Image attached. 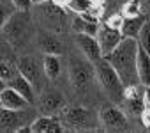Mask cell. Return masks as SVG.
<instances>
[{
  "label": "cell",
  "mask_w": 150,
  "mask_h": 133,
  "mask_svg": "<svg viewBox=\"0 0 150 133\" xmlns=\"http://www.w3.org/2000/svg\"><path fill=\"white\" fill-rule=\"evenodd\" d=\"M92 6H94V0H71L67 9H71L76 14H85V13H90Z\"/></svg>",
  "instance_id": "7402d4cb"
},
{
  "label": "cell",
  "mask_w": 150,
  "mask_h": 133,
  "mask_svg": "<svg viewBox=\"0 0 150 133\" xmlns=\"http://www.w3.org/2000/svg\"><path fill=\"white\" fill-rule=\"evenodd\" d=\"M18 68H20V73H21L25 78H28V80L32 82V85L35 87V92H42L46 82L50 80V78L46 77V73H44L42 60L39 62V60H37L35 57H32V55H23V57H20V60H18Z\"/></svg>",
  "instance_id": "5b68a950"
},
{
  "label": "cell",
  "mask_w": 150,
  "mask_h": 133,
  "mask_svg": "<svg viewBox=\"0 0 150 133\" xmlns=\"http://www.w3.org/2000/svg\"><path fill=\"white\" fill-rule=\"evenodd\" d=\"M124 20H125V16H124L122 13H115V14H111L104 23H108V25H110V27H113V29H120V30H122Z\"/></svg>",
  "instance_id": "d4e9b609"
},
{
  "label": "cell",
  "mask_w": 150,
  "mask_h": 133,
  "mask_svg": "<svg viewBox=\"0 0 150 133\" xmlns=\"http://www.w3.org/2000/svg\"><path fill=\"white\" fill-rule=\"evenodd\" d=\"M138 77L143 85L150 87V53L143 46L138 51Z\"/></svg>",
  "instance_id": "ac0fdd59"
},
{
  "label": "cell",
  "mask_w": 150,
  "mask_h": 133,
  "mask_svg": "<svg viewBox=\"0 0 150 133\" xmlns=\"http://www.w3.org/2000/svg\"><path fill=\"white\" fill-rule=\"evenodd\" d=\"M34 2V6H39V4H42V2H48V0H32Z\"/></svg>",
  "instance_id": "f1b7e54d"
},
{
  "label": "cell",
  "mask_w": 150,
  "mask_h": 133,
  "mask_svg": "<svg viewBox=\"0 0 150 133\" xmlns=\"http://www.w3.org/2000/svg\"><path fill=\"white\" fill-rule=\"evenodd\" d=\"M13 2L16 4V7H18L20 11H28V9L34 6L32 0H13Z\"/></svg>",
  "instance_id": "484cf974"
},
{
  "label": "cell",
  "mask_w": 150,
  "mask_h": 133,
  "mask_svg": "<svg viewBox=\"0 0 150 133\" xmlns=\"http://www.w3.org/2000/svg\"><path fill=\"white\" fill-rule=\"evenodd\" d=\"M62 119L55 117L53 114H42L41 117L34 119L32 122V131L34 133H57L62 131Z\"/></svg>",
  "instance_id": "5bb4252c"
},
{
  "label": "cell",
  "mask_w": 150,
  "mask_h": 133,
  "mask_svg": "<svg viewBox=\"0 0 150 133\" xmlns=\"http://www.w3.org/2000/svg\"><path fill=\"white\" fill-rule=\"evenodd\" d=\"M125 18H132V16H139V14H145L143 11V0H127L124 4L122 11H120Z\"/></svg>",
  "instance_id": "44dd1931"
},
{
  "label": "cell",
  "mask_w": 150,
  "mask_h": 133,
  "mask_svg": "<svg viewBox=\"0 0 150 133\" xmlns=\"http://www.w3.org/2000/svg\"><path fill=\"white\" fill-rule=\"evenodd\" d=\"M72 27H74V32H80V34H90V36H97L99 34V21H92V20H87L85 16L78 14L72 21Z\"/></svg>",
  "instance_id": "d6986e66"
},
{
  "label": "cell",
  "mask_w": 150,
  "mask_h": 133,
  "mask_svg": "<svg viewBox=\"0 0 150 133\" xmlns=\"http://www.w3.org/2000/svg\"><path fill=\"white\" fill-rule=\"evenodd\" d=\"M6 85H11L13 89H16L21 96H25V98L30 101V105H34V103H35V94H37V92H35V87H34V85H32V82H30L28 78H25L21 73H20V75H16L13 80H9Z\"/></svg>",
  "instance_id": "9a60e30c"
},
{
  "label": "cell",
  "mask_w": 150,
  "mask_h": 133,
  "mask_svg": "<svg viewBox=\"0 0 150 133\" xmlns=\"http://www.w3.org/2000/svg\"><path fill=\"white\" fill-rule=\"evenodd\" d=\"M64 121L69 128L87 129L92 126V112L85 107H67L64 108Z\"/></svg>",
  "instance_id": "30bf717a"
},
{
  "label": "cell",
  "mask_w": 150,
  "mask_h": 133,
  "mask_svg": "<svg viewBox=\"0 0 150 133\" xmlns=\"http://www.w3.org/2000/svg\"><path fill=\"white\" fill-rule=\"evenodd\" d=\"M2 37L14 48L28 44L34 37V21L28 11H16L7 21L2 23Z\"/></svg>",
  "instance_id": "7a4b0ae2"
},
{
  "label": "cell",
  "mask_w": 150,
  "mask_h": 133,
  "mask_svg": "<svg viewBox=\"0 0 150 133\" xmlns=\"http://www.w3.org/2000/svg\"><path fill=\"white\" fill-rule=\"evenodd\" d=\"M74 41H76L80 51L90 60V62H97L99 59H103V50H101V44H99V39L97 36H90V34H76L74 36Z\"/></svg>",
  "instance_id": "8fae6325"
},
{
  "label": "cell",
  "mask_w": 150,
  "mask_h": 133,
  "mask_svg": "<svg viewBox=\"0 0 150 133\" xmlns=\"http://www.w3.org/2000/svg\"><path fill=\"white\" fill-rule=\"evenodd\" d=\"M94 77H96L94 62H90L85 55L83 57H76V55L71 57V60H69V78H71V84H72L74 91L83 92L92 84Z\"/></svg>",
  "instance_id": "277c9868"
},
{
  "label": "cell",
  "mask_w": 150,
  "mask_h": 133,
  "mask_svg": "<svg viewBox=\"0 0 150 133\" xmlns=\"http://www.w3.org/2000/svg\"><path fill=\"white\" fill-rule=\"evenodd\" d=\"M39 18L44 23V29L58 32L64 27L65 13H64V7H60V6L53 4L51 0H48V2L39 4Z\"/></svg>",
  "instance_id": "ba28073f"
},
{
  "label": "cell",
  "mask_w": 150,
  "mask_h": 133,
  "mask_svg": "<svg viewBox=\"0 0 150 133\" xmlns=\"http://www.w3.org/2000/svg\"><path fill=\"white\" fill-rule=\"evenodd\" d=\"M97 39H99V44H101V50H103V55H110L124 39V34L120 29H113L110 27L108 23H103L101 29H99V34H97Z\"/></svg>",
  "instance_id": "7c38bea8"
},
{
  "label": "cell",
  "mask_w": 150,
  "mask_h": 133,
  "mask_svg": "<svg viewBox=\"0 0 150 133\" xmlns=\"http://www.w3.org/2000/svg\"><path fill=\"white\" fill-rule=\"evenodd\" d=\"M35 44L42 53L62 55V51H64V43H62L60 36L50 29H41L35 32Z\"/></svg>",
  "instance_id": "9c48e42d"
},
{
  "label": "cell",
  "mask_w": 150,
  "mask_h": 133,
  "mask_svg": "<svg viewBox=\"0 0 150 133\" xmlns=\"http://www.w3.org/2000/svg\"><path fill=\"white\" fill-rule=\"evenodd\" d=\"M34 112L21 108V110H9V108H2L0 112V128L2 131H20L21 128L28 126L34 122Z\"/></svg>",
  "instance_id": "52a82bcc"
},
{
  "label": "cell",
  "mask_w": 150,
  "mask_h": 133,
  "mask_svg": "<svg viewBox=\"0 0 150 133\" xmlns=\"http://www.w3.org/2000/svg\"><path fill=\"white\" fill-rule=\"evenodd\" d=\"M64 107V96L60 92H44L39 99V110L42 114H55Z\"/></svg>",
  "instance_id": "2e32d148"
},
{
  "label": "cell",
  "mask_w": 150,
  "mask_h": 133,
  "mask_svg": "<svg viewBox=\"0 0 150 133\" xmlns=\"http://www.w3.org/2000/svg\"><path fill=\"white\" fill-rule=\"evenodd\" d=\"M138 43H139V46H143L150 53V18L145 21V25H143V29L138 36Z\"/></svg>",
  "instance_id": "cb8c5ba5"
},
{
  "label": "cell",
  "mask_w": 150,
  "mask_h": 133,
  "mask_svg": "<svg viewBox=\"0 0 150 133\" xmlns=\"http://www.w3.org/2000/svg\"><path fill=\"white\" fill-rule=\"evenodd\" d=\"M16 11H18V7H16V4L13 0H0V16H2V23L7 21Z\"/></svg>",
  "instance_id": "603a6c76"
},
{
  "label": "cell",
  "mask_w": 150,
  "mask_h": 133,
  "mask_svg": "<svg viewBox=\"0 0 150 133\" xmlns=\"http://www.w3.org/2000/svg\"><path fill=\"white\" fill-rule=\"evenodd\" d=\"M28 105H30V101L25 96H21L16 89H13L11 85H4L2 87V92H0V107L2 108L21 110V108H27Z\"/></svg>",
  "instance_id": "4fadbf2b"
},
{
  "label": "cell",
  "mask_w": 150,
  "mask_h": 133,
  "mask_svg": "<svg viewBox=\"0 0 150 133\" xmlns=\"http://www.w3.org/2000/svg\"><path fill=\"white\" fill-rule=\"evenodd\" d=\"M143 11H145V14L150 16V0H143Z\"/></svg>",
  "instance_id": "83f0119b"
},
{
  "label": "cell",
  "mask_w": 150,
  "mask_h": 133,
  "mask_svg": "<svg viewBox=\"0 0 150 133\" xmlns=\"http://www.w3.org/2000/svg\"><path fill=\"white\" fill-rule=\"evenodd\" d=\"M42 68H44V73L50 80H57L58 75H60V55H53V53H44L42 57Z\"/></svg>",
  "instance_id": "ffe728a7"
},
{
  "label": "cell",
  "mask_w": 150,
  "mask_h": 133,
  "mask_svg": "<svg viewBox=\"0 0 150 133\" xmlns=\"http://www.w3.org/2000/svg\"><path fill=\"white\" fill-rule=\"evenodd\" d=\"M138 51H139L138 39L124 37L122 43L110 55H106V59L111 62V66L120 75V78H122L125 87L141 84L139 77H138Z\"/></svg>",
  "instance_id": "6da1fadb"
},
{
  "label": "cell",
  "mask_w": 150,
  "mask_h": 133,
  "mask_svg": "<svg viewBox=\"0 0 150 133\" xmlns=\"http://www.w3.org/2000/svg\"><path fill=\"white\" fill-rule=\"evenodd\" d=\"M94 69H96V80L99 82L108 99L113 103H122L125 94V85L120 75L117 73V69L111 66V62L106 57H103L97 62H94Z\"/></svg>",
  "instance_id": "3957f363"
},
{
  "label": "cell",
  "mask_w": 150,
  "mask_h": 133,
  "mask_svg": "<svg viewBox=\"0 0 150 133\" xmlns=\"http://www.w3.org/2000/svg\"><path fill=\"white\" fill-rule=\"evenodd\" d=\"M148 20V14H139V16H132V18H125L124 25H122V34L124 37H134L138 39L145 21Z\"/></svg>",
  "instance_id": "e0dca14e"
},
{
  "label": "cell",
  "mask_w": 150,
  "mask_h": 133,
  "mask_svg": "<svg viewBox=\"0 0 150 133\" xmlns=\"http://www.w3.org/2000/svg\"><path fill=\"white\" fill-rule=\"evenodd\" d=\"M99 124L101 128H104L106 131H124L129 128V121L127 115L122 108H118L113 101L111 103H104L99 110Z\"/></svg>",
  "instance_id": "8992f818"
},
{
  "label": "cell",
  "mask_w": 150,
  "mask_h": 133,
  "mask_svg": "<svg viewBox=\"0 0 150 133\" xmlns=\"http://www.w3.org/2000/svg\"><path fill=\"white\" fill-rule=\"evenodd\" d=\"M53 4H57V6H60V7H69V2L71 0H51Z\"/></svg>",
  "instance_id": "4316f807"
}]
</instances>
